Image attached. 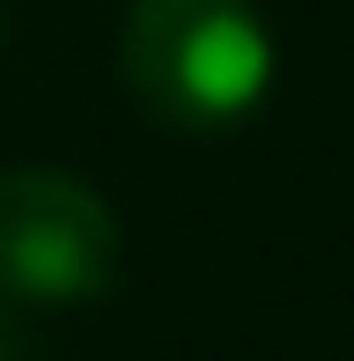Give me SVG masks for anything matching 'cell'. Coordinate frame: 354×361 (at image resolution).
I'll return each instance as SVG.
<instances>
[{"label":"cell","mask_w":354,"mask_h":361,"mask_svg":"<svg viewBox=\"0 0 354 361\" xmlns=\"http://www.w3.org/2000/svg\"><path fill=\"white\" fill-rule=\"evenodd\" d=\"M281 52L259 0H133L118 23V81L163 133L221 140L259 118Z\"/></svg>","instance_id":"obj_1"},{"label":"cell","mask_w":354,"mask_h":361,"mask_svg":"<svg viewBox=\"0 0 354 361\" xmlns=\"http://www.w3.org/2000/svg\"><path fill=\"white\" fill-rule=\"evenodd\" d=\"M0 44H8V8H0Z\"/></svg>","instance_id":"obj_4"},{"label":"cell","mask_w":354,"mask_h":361,"mask_svg":"<svg viewBox=\"0 0 354 361\" xmlns=\"http://www.w3.org/2000/svg\"><path fill=\"white\" fill-rule=\"evenodd\" d=\"M0 361H30V347H23V332H15L8 310H0Z\"/></svg>","instance_id":"obj_3"},{"label":"cell","mask_w":354,"mask_h":361,"mask_svg":"<svg viewBox=\"0 0 354 361\" xmlns=\"http://www.w3.org/2000/svg\"><path fill=\"white\" fill-rule=\"evenodd\" d=\"M118 281V221L67 170H0V310H82Z\"/></svg>","instance_id":"obj_2"}]
</instances>
